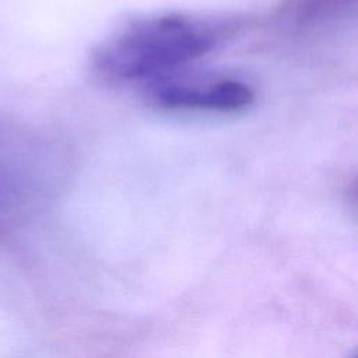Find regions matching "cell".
<instances>
[{"instance_id":"1","label":"cell","mask_w":358,"mask_h":358,"mask_svg":"<svg viewBox=\"0 0 358 358\" xmlns=\"http://www.w3.org/2000/svg\"><path fill=\"white\" fill-rule=\"evenodd\" d=\"M224 28L183 14L141 18L106 39L94 53V67L119 81L159 77L211 52Z\"/></svg>"},{"instance_id":"2","label":"cell","mask_w":358,"mask_h":358,"mask_svg":"<svg viewBox=\"0 0 358 358\" xmlns=\"http://www.w3.org/2000/svg\"><path fill=\"white\" fill-rule=\"evenodd\" d=\"M150 99L161 109L235 112L249 106L255 95L246 84L224 80L208 84L165 83L152 90Z\"/></svg>"}]
</instances>
